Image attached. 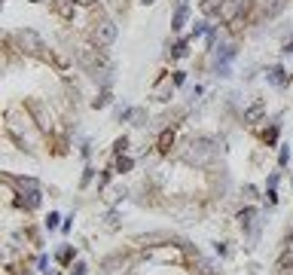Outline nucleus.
Segmentation results:
<instances>
[{
	"label": "nucleus",
	"instance_id": "nucleus-25",
	"mask_svg": "<svg viewBox=\"0 0 293 275\" xmlns=\"http://www.w3.org/2000/svg\"><path fill=\"white\" fill-rule=\"evenodd\" d=\"M180 4H183V0H180Z\"/></svg>",
	"mask_w": 293,
	"mask_h": 275
},
{
	"label": "nucleus",
	"instance_id": "nucleus-3",
	"mask_svg": "<svg viewBox=\"0 0 293 275\" xmlns=\"http://www.w3.org/2000/svg\"><path fill=\"white\" fill-rule=\"evenodd\" d=\"M211 141L208 138H196L190 147H193V153H190V162H208V156H211V147H208Z\"/></svg>",
	"mask_w": 293,
	"mask_h": 275
},
{
	"label": "nucleus",
	"instance_id": "nucleus-23",
	"mask_svg": "<svg viewBox=\"0 0 293 275\" xmlns=\"http://www.w3.org/2000/svg\"><path fill=\"white\" fill-rule=\"evenodd\" d=\"M140 4H146V7H150V4H156V0H140Z\"/></svg>",
	"mask_w": 293,
	"mask_h": 275
},
{
	"label": "nucleus",
	"instance_id": "nucleus-12",
	"mask_svg": "<svg viewBox=\"0 0 293 275\" xmlns=\"http://www.w3.org/2000/svg\"><path fill=\"white\" fill-rule=\"evenodd\" d=\"M131 165H134V162L128 159V156H116V171L125 174V171H131Z\"/></svg>",
	"mask_w": 293,
	"mask_h": 275
},
{
	"label": "nucleus",
	"instance_id": "nucleus-24",
	"mask_svg": "<svg viewBox=\"0 0 293 275\" xmlns=\"http://www.w3.org/2000/svg\"><path fill=\"white\" fill-rule=\"evenodd\" d=\"M83 4H95V0H83Z\"/></svg>",
	"mask_w": 293,
	"mask_h": 275
},
{
	"label": "nucleus",
	"instance_id": "nucleus-22",
	"mask_svg": "<svg viewBox=\"0 0 293 275\" xmlns=\"http://www.w3.org/2000/svg\"><path fill=\"white\" fill-rule=\"evenodd\" d=\"M73 275H86V266H83V263H80V266H77V269H73Z\"/></svg>",
	"mask_w": 293,
	"mask_h": 275
},
{
	"label": "nucleus",
	"instance_id": "nucleus-16",
	"mask_svg": "<svg viewBox=\"0 0 293 275\" xmlns=\"http://www.w3.org/2000/svg\"><path fill=\"white\" fill-rule=\"evenodd\" d=\"M125 147H128V141H125V138H119V141L113 144V153H116V156H122V153H125Z\"/></svg>",
	"mask_w": 293,
	"mask_h": 275
},
{
	"label": "nucleus",
	"instance_id": "nucleus-4",
	"mask_svg": "<svg viewBox=\"0 0 293 275\" xmlns=\"http://www.w3.org/2000/svg\"><path fill=\"white\" fill-rule=\"evenodd\" d=\"M241 10H247V4H244V0H226V4H223V10H220V19H223V22H235Z\"/></svg>",
	"mask_w": 293,
	"mask_h": 275
},
{
	"label": "nucleus",
	"instance_id": "nucleus-18",
	"mask_svg": "<svg viewBox=\"0 0 293 275\" xmlns=\"http://www.w3.org/2000/svg\"><path fill=\"white\" fill-rule=\"evenodd\" d=\"M58 220H61L58 214H49V217H46V226H49V229H55V226H58Z\"/></svg>",
	"mask_w": 293,
	"mask_h": 275
},
{
	"label": "nucleus",
	"instance_id": "nucleus-8",
	"mask_svg": "<svg viewBox=\"0 0 293 275\" xmlns=\"http://www.w3.org/2000/svg\"><path fill=\"white\" fill-rule=\"evenodd\" d=\"M253 217H256V211H253V208H244V211H238V226L247 232V229L253 226Z\"/></svg>",
	"mask_w": 293,
	"mask_h": 275
},
{
	"label": "nucleus",
	"instance_id": "nucleus-2",
	"mask_svg": "<svg viewBox=\"0 0 293 275\" xmlns=\"http://www.w3.org/2000/svg\"><path fill=\"white\" fill-rule=\"evenodd\" d=\"M16 40H19V46L25 49V52H31V55H40L46 46H43V37L37 34V31H31V28H25V31H19L16 34Z\"/></svg>",
	"mask_w": 293,
	"mask_h": 275
},
{
	"label": "nucleus",
	"instance_id": "nucleus-13",
	"mask_svg": "<svg viewBox=\"0 0 293 275\" xmlns=\"http://www.w3.org/2000/svg\"><path fill=\"white\" fill-rule=\"evenodd\" d=\"M269 80H272V83H287V76H284V67H275V70L269 73Z\"/></svg>",
	"mask_w": 293,
	"mask_h": 275
},
{
	"label": "nucleus",
	"instance_id": "nucleus-11",
	"mask_svg": "<svg viewBox=\"0 0 293 275\" xmlns=\"http://www.w3.org/2000/svg\"><path fill=\"white\" fill-rule=\"evenodd\" d=\"M19 205H28V208H37V205H40V193H37V190H28V196L22 193V199H19Z\"/></svg>",
	"mask_w": 293,
	"mask_h": 275
},
{
	"label": "nucleus",
	"instance_id": "nucleus-19",
	"mask_svg": "<svg viewBox=\"0 0 293 275\" xmlns=\"http://www.w3.org/2000/svg\"><path fill=\"white\" fill-rule=\"evenodd\" d=\"M183 80H187V73L177 70V73H174V86H183Z\"/></svg>",
	"mask_w": 293,
	"mask_h": 275
},
{
	"label": "nucleus",
	"instance_id": "nucleus-17",
	"mask_svg": "<svg viewBox=\"0 0 293 275\" xmlns=\"http://www.w3.org/2000/svg\"><path fill=\"white\" fill-rule=\"evenodd\" d=\"M275 138H278V126H272V129L266 132V141H269V144H275Z\"/></svg>",
	"mask_w": 293,
	"mask_h": 275
},
{
	"label": "nucleus",
	"instance_id": "nucleus-6",
	"mask_svg": "<svg viewBox=\"0 0 293 275\" xmlns=\"http://www.w3.org/2000/svg\"><path fill=\"white\" fill-rule=\"evenodd\" d=\"M263 113H266V104H263V101H256V104H250V107L244 110V123H256V120H260Z\"/></svg>",
	"mask_w": 293,
	"mask_h": 275
},
{
	"label": "nucleus",
	"instance_id": "nucleus-7",
	"mask_svg": "<svg viewBox=\"0 0 293 275\" xmlns=\"http://www.w3.org/2000/svg\"><path fill=\"white\" fill-rule=\"evenodd\" d=\"M187 16H190V7H187V4H180V7H177V13H174L171 28H174V31H180L183 25H187Z\"/></svg>",
	"mask_w": 293,
	"mask_h": 275
},
{
	"label": "nucleus",
	"instance_id": "nucleus-21",
	"mask_svg": "<svg viewBox=\"0 0 293 275\" xmlns=\"http://www.w3.org/2000/svg\"><path fill=\"white\" fill-rule=\"evenodd\" d=\"M58 260H61V263H67V260H70V248H64V251L58 254Z\"/></svg>",
	"mask_w": 293,
	"mask_h": 275
},
{
	"label": "nucleus",
	"instance_id": "nucleus-9",
	"mask_svg": "<svg viewBox=\"0 0 293 275\" xmlns=\"http://www.w3.org/2000/svg\"><path fill=\"white\" fill-rule=\"evenodd\" d=\"M223 4H226V0H205V4H202V13H205V16H220Z\"/></svg>",
	"mask_w": 293,
	"mask_h": 275
},
{
	"label": "nucleus",
	"instance_id": "nucleus-1",
	"mask_svg": "<svg viewBox=\"0 0 293 275\" xmlns=\"http://www.w3.org/2000/svg\"><path fill=\"white\" fill-rule=\"evenodd\" d=\"M116 25L113 22H110V19H101L98 25H95V31H92V40L101 46V49H107V46H113L116 43Z\"/></svg>",
	"mask_w": 293,
	"mask_h": 275
},
{
	"label": "nucleus",
	"instance_id": "nucleus-15",
	"mask_svg": "<svg viewBox=\"0 0 293 275\" xmlns=\"http://www.w3.org/2000/svg\"><path fill=\"white\" fill-rule=\"evenodd\" d=\"M107 104H110V92H101V98H95V101H92V107H95V110H98V107H107Z\"/></svg>",
	"mask_w": 293,
	"mask_h": 275
},
{
	"label": "nucleus",
	"instance_id": "nucleus-14",
	"mask_svg": "<svg viewBox=\"0 0 293 275\" xmlns=\"http://www.w3.org/2000/svg\"><path fill=\"white\" fill-rule=\"evenodd\" d=\"M187 46H190V43H187V40H180V43H177V46H174V52H171V55H174V58H183V55H187V52H190V49H187Z\"/></svg>",
	"mask_w": 293,
	"mask_h": 275
},
{
	"label": "nucleus",
	"instance_id": "nucleus-10",
	"mask_svg": "<svg viewBox=\"0 0 293 275\" xmlns=\"http://www.w3.org/2000/svg\"><path fill=\"white\" fill-rule=\"evenodd\" d=\"M171 144H174V129H165V132L159 135V153H168Z\"/></svg>",
	"mask_w": 293,
	"mask_h": 275
},
{
	"label": "nucleus",
	"instance_id": "nucleus-5",
	"mask_svg": "<svg viewBox=\"0 0 293 275\" xmlns=\"http://www.w3.org/2000/svg\"><path fill=\"white\" fill-rule=\"evenodd\" d=\"M52 10H55L61 19H73V10H77V4H73V0H52Z\"/></svg>",
	"mask_w": 293,
	"mask_h": 275
},
{
	"label": "nucleus",
	"instance_id": "nucleus-20",
	"mask_svg": "<svg viewBox=\"0 0 293 275\" xmlns=\"http://www.w3.org/2000/svg\"><path fill=\"white\" fill-rule=\"evenodd\" d=\"M278 159H281V165H287V159H290V153H287V147H281V156H278Z\"/></svg>",
	"mask_w": 293,
	"mask_h": 275
}]
</instances>
